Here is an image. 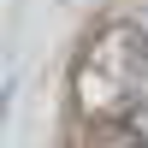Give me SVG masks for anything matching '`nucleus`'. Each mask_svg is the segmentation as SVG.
Segmentation results:
<instances>
[{
    "instance_id": "obj_1",
    "label": "nucleus",
    "mask_w": 148,
    "mask_h": 148,
    "mask_svg": "<svg viewBox=\"0 0 148 148\" xmlns=\"http://www.w3.org/2000/svg\"><path fill=\"white\" fill-rule=\"evenodd\" d=\"M142 59L148 53H142L130 18H113V24H101L89 36V47L77 59V107L95 125L136 113V71H142Z\"/></svg>"
},
{
    "instance_id": "obj_2",
    "label": "nucleus",
    "mask_w": 148,
    "mask_h": 148,
    "mask_svg": "<svg viewBox=\"0 0 148 148\" xmlns=\"http://www.w3.org/2000/svg\"><path fill=\"white\" fill-rule=\"evenodd\" d=\"M12 95H18V83L6 77V89H0V125H6V113H12Z\"/></svg>"
},
{
    "instance_id": "obj_3",
    "label": "nucleus",
    "mask_w": 148,
    "mask_h": 148,
    "mask_svg": "<svg viewBox=\"0 0 148 148\" xmlns=\"http://www.w3.org/2000/svg\"><path fill=\"white\" fill-rule=\"evenodd\" d=\"M130 24H136V42H142V53H148V6H142V12H136Z\"/></svg>"
}]
</instances>
